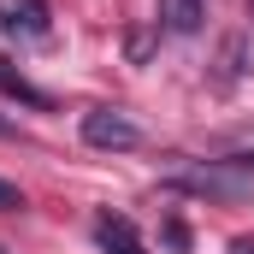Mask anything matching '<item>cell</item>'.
Returning a JSON list of instances; mask_svg holds the SVG:
<instances>
[{
  "mask_svg": "<svg viewBox=\"0 0 254 254\" xmlns=\"http://www.w3.org/2000/svg\"><path fill=\"white\" fill-rule=\"evenodd\" d=\"M172 190L207 195V201H249L254 195V172L249 166L237 172V160H225V166H184V172H172Z\"/></svg>",
  "mask_w": 254,
  "mask_h": 254,
  "instance_id": "6da1fadb",
  "label": "cell"
},
{
  "mask_svg": "<svg viewBox=\"0 0 254 254\" xmlns=\"http://www.w3.org/2000/svg\"><path fill=\"white\" fill-rule=\"evenodd\" d=\"M83 142L89 148H107V154H125L142 142V125L119 113V107H95V113H83Z\"/></svg>",
  "mask_w": 254,
  "mask_h": 254,
  "instance_id": "7a4b0ae2",
  "label": "cell"
},
{
  "mask_svg": "<svg viewBox=\"0 0 254 254\" xmlns=\"http://www.w3.org/2000/svg\"><path fill=\"white\" fill-rule=\"evenodd\" d=\"M0 24H6L12 36H30V42H48V30H54V12H48V0H12Z\"/></svg>",
  "mask_w": 254,
  "mask_h": 254,
  "instance_id": "3957f363",
  "label": "cell"
},
{
  "mask_svg": "<svg viewBox=\"0 0 254 254\" xmlns=\"http://www.w3.org/2000/svg\"><path fill=\"white\" fill-rule=\"evenodd\" d=\"M95 243L107 254H148V243L136 237V225H130L125 213H101V219H95Z\"/></svg>",
  "mask_w": 254,
  "mask_h": 254,
  "instance_id": "277c9868",
  "label": "cell"
},
{
  "mask_svg": "<svg viewBox=\"0 0 254 254\" xmlns=\"http://www.w3.org/2000/svg\"><path fill=\"white\" fill-rule=\"evenodd\" d=\"M207 24V0H160V30L166 36H195Z\"/></svg>",
  "mask_w": 254,
  "mask_h": 254,
  "instance_id": "5b68a950",
  "label": "cell"
},
{
  "mask_svg": "<svg viewBox=\"0 0 254 254\" xmlns=\"http://www.w3.org/2000/svg\"><path fill=\"white\" fill-rule=\"evenodd\" d=\"M0 95H12V101H24V107H48V95H42L18 65L6 60V54H0Z\"/></svg>",
  "mask_w": 254,
  "mask_h": 254,
  "instance_id": "8992f818",
  "label": "cell"
},
{
  "mask_svg": "<svg viewBox=\"0 0 254 254\" xmlns=\"http://www.w3.org/2000/svg\"><path fill=\"white\" fill-rule=\"evenodd\" d=\"M243 54H249V42H243V36H225V48H219V71H213L219 89H231V83L243 77Z\"/></svg>",
  "mask_w": 254,
  "mask_h": 254,
  "instance_id": "52a82bcc",
  "label": "cell"
},
{
  "mask_svg": "<svg viewBox=\"0 0 254 254\" xmlns=\"http://www.w3.org/2000/svg\"><path fill=\"white\" fill-rule=\"evenodd\" d=\"M166 243H172V249H190V231H184V219H166Z\"/></svg>",
  "mask_w": 254,
  "mask_h": 254,
  "instance_id": "ba28073f",
  "label": "cell"
},
{
  "mask_svg": "<svg viewBox=\"0 0 254 254\" xmlns=\"http://www.w3.org/2000/svg\"><path fill=\"white\" fill-rule=\"evenodd\" d=\"M12 207H24V195H18V184L0 178V213H12Z\"/></svg>",
  "mask_w": 254,
  "mask_h": 254,
  "instance_id": "9c48e42d",
  "label": "cell"
},
{
  "mask_svg": "<svg viewBox=\"0 0 254 254\" xmlns=\"http://www.w3.org/2000/svg\"><path fill=\"white\" fill-rule=\"evenodd\" d=\"M231 254H254V237H237V243H231Z\"/></svg>",
  "mask_w": 254,
  "mask_h": 254,
  "instance_id": "30bf717a",
  "label": "cell"
},
{
  "mask_svg": "<svg viewBox=\"0 0 254 254\" xmlns=\"http://www.w3.org/2000/svg\"><path fill=\"white\" fill-rule=\"evenodd\" d=\"M231 160H237V166H249V172H254V148H243V154H231Z\"/></svg>",
  "mask_w": 254,
  "mask_h": 254,
  "instance_id": "8fae6325",
  "label": "cell"
},
{
  "mask_svg": "<svg viewBox=\"0 0 254 254\" xmlns=\"http://www.w3.org/2000/svg\"><path fill=\"white\" fill-rule=\"evenodd\" d=\"M249 12H254V0H249Z\"/></svg>",
  "mask_w": 254,
  "mask_h": 254,
  "instance_id": "7c38bea8",
  "label": "cell"
}]
</instances>
